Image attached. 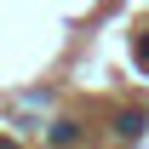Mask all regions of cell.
Returning a JSON list of instances; mask_svg holds the SVG:
<instances>
[{"label":"cell","mask_w":149,"mask_h":149,"mask_svg":"<svg viewBox=\"0 0 149 149\" xmlns=\"http://www.w3.org/2000/svg\"><path fill=\"white\" fill-rule=\"evenodd\" d=\"M143 132V115H120V138H138Z\"/></svg>","instance_id":"1"},{"label":"cell","mask_w":149,"mask_h":149,"mask_svg":"<svg viewBox=\"0 0 149 149\" xmlns=\"http://www.w3.org/2000/svg\"><path fill=\"white\" fill-rule=\"evenodd\" d=\"M138 57H143V63H149V35H143V40H138Z\"/></svg>","instance_id":"2"}]
</instances>
